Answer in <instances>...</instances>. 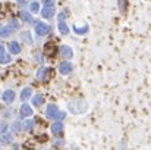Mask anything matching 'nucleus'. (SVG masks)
<instances>
[{"label":"nucleus","mask_w":151,"mask_h":150,"mask_svg":"<svg viewBox=\"0 0 151 150\" xmlns=\"http://www.w3.org/2000/svg\"><path fill=\"white\" fill-rule=\"evenodd\" d=\"M46 116L47 118H50V119H54V121H60L62 122V119L65 118V112H59V107L56 106V104H47V107H46Z\"/></svg>","instance_id":"1"},{"label":"nucleus","mask_w":151,"mask_h":150,"mask_svg":"<svg viewBox=\"0 0 151 150\" xmlns=\"http://www.w3.org/2000/svg\"><path fill=\"white\" fill-rule=\"evenodd\" d=\"M88 107V104L84 101V100H75V101H70L69 103V109L72 113H81V112H85Z\"/></svg>","instance_id":"2"},{"label":"nucleus","mask_w":151,"mask_h":150,"mask_svg":"<svg viewBox=\"0 0 151 150\" xmlns=\"http://www.w3.org/2000/svg\"><path fill=\"white\" fill-rule=\"evenodd\" d=\"M49 30H50V27L46 25V24H43V22L35 24V33H37V36H40V37L46 36V34L49 33Z\"/></svg>","instance_id":"3"},{"label":"nucleus","mask_w":151,"mask_h":150,"mask_svg":"<svg viewBox=\"0 0 151 150\" xmlns=\"http://www.w3.org/2000/svg\"><path fill=\"white\" fill-rule=\"evenodd\" d=\"M59 71H60V74H63V75H69V74L72 72V63L68 62V60L62 62L60 66H59Z\"/></svg>","instance_id":"4"},{"label":"nucleus","mask_w":151,"mask_h":150,"mask_svg":"<svg viewBox=\"0 0 151 150\" xmlns=\"http://www.w3.org/2000/svg\"><path fill=\"white\" fill-rule=\"evenodd\" d=\"M54 13H56L54 6H44V9L41 10V16H43V18H46V19L53 18V16H54Z\"/></svg>","instance_id":"5"},{"label":"nucleus","mask_w":151,"mask_h":150,"mask_svg":"<svg viewBox=\"0 0 151 150\" xmlns=\"http://www.w3.org/2000/svg\"><path fill=\"white\" fill-rule=\"evenodd\" d=\"M51 133H53L54 136H60V134L63 133V124H62L60 121H56V122L51 125Z\"/></svg>","instance_id":"6"},{"label":"nucleus","mask_w":151,"mask_h":150,"mask_svg":"<svg viewBox=\"0 0 151 150\" xmlns=\"http://www.w3.org/2000/svg\"><path fill=\"white\" fill-rule=\"evenodd\" d=\"M1 99H3L4 103H12V101L15 100V91H13V90H6V91L3 93Z\"/></svg>","instance_id":"7"},{"label":"nucleus","mask_w":151,"mask_h":150,"mask_svg":"<svg viewBox=\"0 0 151 150\" xmlns=\"http://www.w3.org/2000/svg\"><path fill=\"white\" fill-rule=\"evenodd\" d=\"M21 116L22 118H25V116H31L32 113H34V110H32V107L31 106H28V104H24L22 107H21Z\"/></svg>","instance_id":"8"},{"label":"nucleus","mask_w":151,"mask_h":150,"mask_svg":"<svg viewBox=\"0 0 151 150\" xmlns=\"http://www.w3.org/2000/svg\"><path fill=\"white\" fill-rule=\"evenodd\" d=\"M7 49H9V51H10L12 54H18V53L21 51V46H19V43H16V41H10L9 46H7Z\"/></svg>","instance_id":"9"},{"label":"nucleus","mask_w":151,"mask_h":150,"mask_svg":"<svg viewBox=\"0 0 151 150\" xmlns=\"http://www.w3.org/2000/svg\"><path fill=\"white\" fill-rule=\"evenodd\" d=\"M13 141V136L10 134V133H4L1 137H0V143H3V144H10Z\"/></svg>","instance_id":"10"},{"label":"nucleus","mask_w":151,"mask_h":150,"mask_svg":"<svg viewBox=\"0 0 151 150\" xmlns=\"http://www.w3.org/2000/svg\"><path fill=\"white\" fill-rule=\"evenodd\" d=\"M31 94H32V90H31L29 87L24 88V90L21 91V100H22V101H25V100L31 99Z\"/></svg>","instance_id":"11"},{"label":"nucleus","mask_w":151,"mask_h":150,"mask_svg":"<svg viewBox=\"0 0 151 150\" xmlns=\"http://www.w3.org/2000/svg\"><path fill=\"white\" fill-rule=\"evenodd\" d=\"M12 33H13V28H12L10 25H9V27H3V28H0V37H3V38L9 37Z\"/></svg>","instance_id":"12"},{"label":"nucleus","mask_w":151,"mask_h":150,"mask_svg":"<svg viewBox=\"0 0 151 150\" xmlns=\"http://www.w3.org/2000/svg\"><path fill=\"white\" fill-rule=\"evenodd\" d=\"M60 53H62V56H65V57H69V59L73 56L72 49H70L69 46H62V47H60Z\"/></svg>","instance_id":"13"},{"label":"nucleus","mask_w":151,"mask_h":150,"mask_svg":"<svg viewBox=\"0 0 151 150\" xmlns=\"http://www.w3.org/2000/svg\"><path fill=\"white\" fill-rule=\"evenodd\" d=\"M59 31H60V34H63V36H66L68 33H69V27L65 24V21H59Z\"/></svg>","instance_id":"14"},{"label":"nucleus","mask_w":151,"mask_h":150,"mask_svg":"<svg viewBox=\"0 0 151 150\" xmlns=\"http://www.w3.org/2000/svg\"><path fill=\"white\" fill-rule=\"evenodd\" d=\"M10 130H12V133H13V134H18V133H21V130H22V122H19V121H15V122L12 124Z\"/></svg>","instance_id":"15"},{"label":"nucleus","mask_w":151,"mask_h":150,"mask_svg":"<svg viewBox=\"0 0 151 150\" xmlns=\"http://www.w3.org/2000/svg\"><path fill=\"white\" fill-rule=\"evenodd\" d=\"M9 62H10V54H7L6 51L1 53V54H0V63H1V65H6V63H9Z\"/></svg>","instance_id":"16"},{"label":"nucleus","mask_w":151,"mask_h":150,"mask_svg":"<svg viewBox=\"0 0 151 150\" xmlns=\"http://www.w3.org/2000/svg\"><path fill=\"white\" fill-rule=\"evenodd\" d=\"M43 103H44V97L43 96H40V94L38 96H34V99H32V104L34 106H41Z\"/></svg>","instance_id":"17"},{"label":"nucleus","mask_w":151,"mask_h":150,"mask_svg":"<svg viewBox=\"0 0 151 150\" xmlns=\"http://www.w3.org/2000/svg\"><path fill=\"white\" fill-rule=\"evenodd\" d=\"M47 72H49V71H47L46 68L38 69V72H37V78H38V80H44V78L47 77Z\"/></svg>","instance_id":"18"},{"label":"nucleus","mask_w":151,"mask_h":150,"mask_svg":"<svg viewBox=\"0 0 151 150\" xmlns=\"http://www.w3.org/2000/svg\"><path fill=\"white\" fill-rule=\"evenodd\" d=\"M21 16H22V19H24L25 22H28V24H32V22H34V19L31 18V15H29L28 12H22Z\"/></svg>","instance_id":"19"},{"label":"nucleus","mask_w":151,"mask_h":150,"mask_svg":"<svg viewBox=\"0 0 151 150\" xmlns=\"http://www.w3.org/2000/svg\"><path fill=\"white\" fill-rule=\"evenodd\" d=\"M21 38H24V40H25V43L32 44V38H31V34H29V33H27V31H25V33H22V34H21Z\"/></svg>","instance_id":"20"},{"label":"nucleus","mask_w":151,"mask_h":150,"mask_svg":"<svg viewBox=\"0 0 151 150\" xmlns=\"http://www.w3.org/2000/svg\"><path fill=\"white\" fill-rule=\"evenodd\" d=\"M29 9H31V12H38V9H40V6H38V3L37 1H31L29 3Z\"/></svg>","instance_id":"21"},{"label":"nucleus","mask_w":151,"mask_h":150,"mask_svg":"<svg viewBox=\"0 0 151 150\" xmlns=\"http://www.w3.org/2000/svg\"><path fill=\"white\" fill-rule=\"evenodd\" d=\"M7 130V124L6 122H3L1 125H0V134H4V131Z\"/></svg>","instance_id":"22"},{"label":"nucleus","mask_w":151,"mask_h":150,"mask_svg":"<svg viewBox=\"0 0 151 150\" xmlns=\"http://www.w3.org/2000/svg\"><path fill=\"white\" fill-rule=\"evenodd\" d=\"M32 125H34V121H27V124H25V130H31Z\"/></svg>","instance_id":"23"},{"label":"nucleus","mask_w":151,"mask_h":150,"mask_svg":"<svg viewBox=\"0 0 151 150\" xmlns=\"http://www.w3.org/2000/svg\"><path fill=\"white\" fill-rule=\"evenodd\" d=\"M44 6H53L54 4V0H43Z\"/></svg>","instance_id":"24"},{"label":"nucleus","mask_w":151,"mask_h":150,"mask_svg":"<svg viewBox=\"0 0 151 150\" xmlns=\"http://www.w3.org/2000/svg\"><path fill=\"white\" fill-rule=\"evenodd\" d=\"M10 25L13 27V30H16V28H19V22H18V21H15V19H13V21L10 22Z\"/></svg>","instance_id":"25"},{"label":"nucleus","mask_w":151,"mask_h":150,"mask_svg":"<svg viewBox=\"0 0 151 150\" xmlns=\"http://www.w3.org/2000/svg\"><path fill=\"white\" fill-rule=\"evenodd\" d=\"M75 31H76V33H78V34H84V33H87V31H88V27H85V28H84V30H79V28H76V30H75Z\"/></svg>","instance_id":"26"},{"label":"nucleus","mask_w":151,"mask_h":150,"mask_svg":"<svg viewBox=\"0 0 151 150\" xmlns=\"http://www.w3.org/2000/svg\"><path fill=\"white\" fill-rule=\"evenodd\" d=\"M1 53H4V47H3V44H0V54Z\"/></svg>","instance_id":"27"},{"label":"nucleus","mask_w":151,"mask_h":150,"mask_svg":"<svg viewBox=\"0 0 151 150\" xmlns=\"http://www.w3.org/2000/svg\"><path fill=\"white\" fill-rule=\"evenodd\" d=\"M12 150H19V146H13V149Z\"/></svg>","instance_id":"28"}]
</instances>
